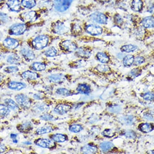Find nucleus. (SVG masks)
<instances>
[{"label":"nucleus","mask_w":154,"mask_h":154,"mask_svg":"<svg viewBox=\"0 0 154 154\" xmlns=\"http://www.w3.org/2000/svg\"><path fill=\"white\" fill-rule=\"evenodd\" d=\"M49 39L47 36H39L36 37L31 42L32 46L37 50H41L49 44Z\"/></svg>","instance_id":"f257e3e1"},{"label":"nucleus","mask_w":154,"mask_h":154,"mask_svg":"<svg viewBox=\"0 0 154 154\" xmlns=\"http://www.w3.org/2000/svg\"><path fill=\"white\" fill-rule=\"evenodd\" d=\"M73 0H54V7L56 10L61 13L69 9Z\"/></svg>","instance_id":"f03ea898"},{"label":"nucleus","mask_w":154,"mask_h":154,"mask_svg":"<svg viewBox=\"0 0 154 154\" xmlns=\"http://www.w3.org/2000/svg\"><path fill=\"white\" fill-rule=\"evenodd\" d=\"M61 49L64 52L71 53L76 51L77 46L76 44L70 40H65L59 44Z\"/></svg>","instance_id":"7ed1b4c3"},{"label":"nucleus","mask_w":154,"mask_h":154,"mask_svg":"<svg viewBox=\"0 0 154 154\" xmlns=\"http://www.w3.org/2000/svg\"><path fill=\"white\" fill-rule=\"evenodd\" d=\"M69 28L62 22L58 21L54 23L52 25V31L54 33L63 35L68 31Z\"/></svg>","instance_id":"20e7f679"},{"label":"nucleus","mask_w":154,"mask_h":154,"mask_svg":"<svg viewBox=\"0 0 154 154\" xmlns=\"http://www.w3.org/2000/svg\"><path fill=\"white\" fill-rule=\"evenodd\" d=\"M27 26L25 24L18 23L14 24L10 28L9 32L13 35H21L26 31Z\"/></svg>","instance_id":"39448f33"},{"label":"nucleus","mask_w":154,"mask_h":154,"mask_svg":"<svg viewBox=\"0 0 154 154\" xmlns=\"http://www.w3.org/2000/svg\"><path fill=\"white\" fill-rule=\"evenodd\" d=\"M37 146L45 149H53L56 147L54 141L48 138H39L35 141Z\"/></svg>","instance_id":"423d86ee"},{"label":"nucleus","mask_w":154,"mask_h":154,"mask_svg":"<svg viewBox=\"0 0 154 154\" xmlns=\"http://www.w3.org/2000/svg\"><path fill=\"white\" fill-rule=\"evenodd\" d=\"M21 19L25 22H35L37 19L36 12L34 10L28 11L22 13L21 15Z\"/></svg>","instance_id":"0eeeda50"},{"label":"nucleus","mask_w":154,"mask_h":154,"mask_svg":"<svg viewBox=\"0 0 154 154\" xmlns=\"http://www.w3.org/2000/svg\"><path fill=\"white\" fill-rule=\"evenodd\" d=\"M85 31L92 36H99L102 34L103 28L98 25L88 24L85 27Z\"/></svg>","instance_id":"6e6552de"},{"label":"nucleus","mask_w":154,"mask_h":154,"mask_svg":"<svg viewBox=\"0 0 154 154\" xmlns=\"http://www.w3.org/2000/svg\"><path fill=\"white\" fill-rule=\"evenodd\" d=\"M15 100L18 104L23 108H29L31 104L30 99L24 94H18L15 96Z\"/></svg>","instance_id":"1a4fd4ad"},{"label":"nucleus","mask_w":154,"mask_h":154,"mask_svg":"<svg viewBox=\"0 0 154 154\" xmlns=\"http://www.w3.org/2000/svg\"><path fill=\"white\" fill-rule=\"evenodd\" d=\"M91 21L99 24H106L107 22V18L104 14L100 12H95L90 16Z\"/></svg>","instance_id":"9d476101"},{"label":"nucleus","mask_w":154,"mask_h":154,"mask_svg":"<svg viewBox=\"0 0 154 154\" xmlns=\"http://www.w3.org/2000/svg\"><path fill=\"white\" fill-rule=\"evenodd\" d=\"M76 55L79 58L87 59L92 55V50L88 47L83 46L76 49Z\"/></svg>","instance_id":"9b49d317"},{"label":"nucleus","mask_w":154,"mask_h":154,"mask_svg":"<svg viewBox=\"0 0 154 154\" xmlns=\"http://www.w3.org/2000/svg\"><path fill=\"white\" fill-rule=\"evenodd\" d=\"M21 53L22 56L28 61H31L35 58V55L34 52L30 48L24 47L21 49Z\"/></svg>","instance_id":"f8f14e48"},{"label":"nucleus","mask_w":154,"mask_h":154,"mask_svg":"<svg viewBox=\"0 0 154 154\" xmlns=\"http://www.w3.org/2000/svg\"><path fill=\"white\" fill-rule=\"evenodd\" d=\"M5 47L10 49H14L19 45V42L15 39L8 37L6 38L3 42Z\"/></svg>","instance_id":"ddd939ff"},{"label":"nucleus","mask_w":154,"mask_h":154,"mask_svg":"<svg viewBox=\"0 0 154 154\" xmlns=\"http://www.w3.org/2000/svg\"><path fill=\"white\" fill-rule=\"evenodd\" d=\"M7 5L11 11L19 12L21 10V4L19 0H8Z\"/></svg>","instance_id":"4468645a"},{"label":"nucleus","mask_w":154,"mask_h":154,"mask_svg":"<svg viewBox=\"0 0 154 154\" xmlns=\"http://www.w3.org/2000/svg\"><path fill=\"white\" fill-rule=\"evenodd\" d=\"M71 109V106L67 104H60L55 107V112L58 114L63 115L67 113Z\"/></svg>","instance_id":"2eb2a0df"},{"label":"nucleus","mask_w":154,"mask_h":154,"mask_svg":"<svg viewBox=\"0 0 154 154\" xmlns=\"http://www.w3.org/2000/svg\"><path fill=\"white\" fill-rule=\"evenodd\" d=\"M8 87L10 89L19 91L25 88L26 87V85L24 83L22 82L11 81L8 84Z\"/></svg>","instance_id":"dca6fc26"},{"label":"nucleus","mask_w":154,"mask_h":154,"mask_svg":"<svg viewBox=\"0 0 154 154\" xmlns=\"http://www.w3.org/2000/svg\"><path fill=\"white\" fill-rule=\"evenodd\" d=\"M22 77L24 79L27 80H35L39 78V76L37 73L33 72L31 71H26L23 73Z\"/></svg>","instance_id":"f3484780"},{"label":"nucleus","mask_w":154,"mask_h":154,"mask_svg":"<svg viewBox=\"0 0 154 154\" xmlns=\"http://www.w3.org/2000/svg\"><path fill=\"white\" fill-rule=\"evenodd\" d=\"M49 78L50 82L53 83H57V84L62 83L66 79L65 76L60 74H53L49 76Z\"/></svg>","instance_id":"a211bd4d"},{"label":"nucleus","mask_w":154,"mask_h":154,"mask_svg":"<svg viewBox=\"0 0 154 154\" xmlns=\"http://www.w3.org/2000/svg\"><path fill=\"white\" fill-rule=\"evenodd\" d=\"M142 26L144 28H154V18L152 16L145 17L141 22Z\"/></svg>","instance_id":"6ab92c4d"},{"label":"nucleus","mask_w":154,"mask_h":154,"mask_svg":"<svg viewBox=\"0 0 154 154\" xmlns=\"http://www.w3.org/2000/svg\"><path fill=\"white\" fill-rule=\"evenodd\" d=\"M33 126L30 122H26V123L20 125L17 127V129L19 132L23 133L29 132L30 131L33 129Z\"/></svg>","instance_id":"aec40b11"},{"label":"nucleus","mask_w":154,"mask_h":154,"mask_svg":"<svg viewBox=\"0 0 154 154\" xmlns=\"http://www.w3.org/2000/svg\"><path fill=\"white\" fill-rule=\"evenodd\" d=\"M97 151V148L96 147L93 145H85L81 149V152L84 154H94Z\"/></svg>","instance_id":"412c9836"},{"label":"nucleus","mask_w":154,"mask_h":154,"mask_svg":"<svg viewBox=\"0 0 154 154\" xmlns=\"http://www.w3.org/2000/svg\"><path fill=\"white\" fill-rule=\"evenodd\" d=\"M138 129L142 132L147 133L152 132L154 129V126L152 124L143 123L139 125Z\"/></svg>","instance_id":"4be33fe9"},{"label":"nucleus","mask_w":154,"mask_h":154,"mask_svg":"<svg viewBox=\"0 0 154 154\" xmlns=\"http://www.w3.org/2000/svg\"><path fill=\"white\" fill-rule=\"evenodd\" d=\"M143 3L142 0H132V8L134 11L139 12L143 8Z\"/></svg>","instance_id":"5701e85b"},{"label":"nucleus","mask_w":154,"mask_h":154,"mask_svg":"<svg viewBox=\"0 0 154 154\" xmlns=\"http://www.w3.org/2000/svg\"><path fill=\"white\" fill-rule=\"evenodd\" d=\"M96 58L102 64L108 63L110 61L109 56L103 52H98L96 54Z\"/></svg>","instance_id":"b1692460"},{"label":"nucleus","mask_w":154,"mask_h":154,"mask_svg":"<svg viewBox=\"0 0 154 154\" xmlns=\"http://www.w3.org/2000/svg\"><path fill=\"white\" fill-rule=\"evenodd\" d=\"M77 91L81 94H87L91 92V88L86 84H80L78 85Z\"/></svg>","instance_id":"393cba45"},{"label":"nucleus","mask_w":154,"mask_h":154,"mask_svg":"<svg viewBox=\"0 0 154 154\" xmlns=\"http://www.w3.org/2000/svg\"><path fill=\"white\" fill-rule=\"evenodd\" d=\"M114 147V146L110 142H103L100 144V148L104 152H109Z\"/></svg>","instance_id":"a878e982"},{"label":"nucleus","mask_w":154,"mask_h":154,"mask_svg":"<svg viewBox=\"0 0 154 154\" xmlns=\"http://www.w3.org/2000/svg\"><path fill=\"white\" fill-rule=\"evenodd\" d=\"M138 47L137 46L132 44L125 45L123 46L120 48V50L123 52L130 53L137 50Z\"/></svg>","instance_id":"bb28decb"},{"label":"nucleus","mask_w":154,"mask_h":154,"mask_svg":"<svg viewBox=\"0 0 154 154\" xmlns=\"http://www.w3.org/2000/svg\"><path fill=\"white\" fill-rule=\"evenodd\" d=\"M51 138L55 142L61 143L67 141V136L64 134L57 133L52 135Z\"/></svg>","instance_id":"cd10ccee"},{"label":"nucleus","mask_w":154,"mask_h":154,"mask_svg":"<svg viewBox=\"0 0 154 154\" xmlns=\"http://www.w3.org/2000/svg\"><path fill=\"white\" fill-rule=\"evenodd\" d=\"M134 57L132 55H128L123 58V64L126 67H129L133 64Z\"/></svg>","instance_id":"c85d7f7f"},{"label":"nucleus","mask_w":154,"mask_h":154,"mask_svg":"<svg viewBox=\"0 0 154 154\" xmlns=\"http://www.w3.org/2000/svg\"><path fill=\"white\" fill-rule=\"evenodd\" d=\"M53 131V129L50 126H44L40 127L36 130L38 135H43L45 134L49 133Z\"/></svg>","instance_id":"c756f323"},{"label":"nucleus","mask_w":154,"mask_h":154,"mask_svg":"<svg viewBox=\"0 0 154 154\" xmlns=\"http://www.w3.org/2000/svg\"><path fill=\"white\" fill-rule=\"evenodd\" d=\"M22 4L25 8L30 9L36 5V1L35 0H22Z\"/></svg>","instance_id":"7c9ffc66"},{"label":"nucleus","mask_w":154,"mask_h":154,"mask_svg":"<svg viewBox=\"0 0 154 154\" xmlns=\"http://www.w3.org/2000/svg\"><path fill=\"white\" fill-rule=\"evenodd\" d=\"M7 62L10 64H18L21 61V58L17 54H12L7 58Z\"/></svg>","instance_id":"2f4dec72"},{"label":"nucleus","mask_w":154,"mask_h":154,"mask_svg":"<svg viewBox=\"0 0 154 154\" xmlns=\"http://www.w3.org/2000/svg\"><path fill=\"white\" fill-rule=\"evenodd\" d=\"M5 103L9 108L13 111H16L19 109V106L16 102L11 99H7L5 100Z\"/></svg>","instance_id":"473e14b6"},{"label":"nucleus","mask_w":154,"mask_h":154,"mask_svg":"<svg viewBox=\"0 0 154 154\" xmlns=\"http://www.w3.org/2000/svg\"><path fill=\"white\" fill-rule=\"evenodd\" d=\"M32 69L36 71H42L45 70L46 66L45 64L41 62H35L32 65Z\"/></svg>","instance_id":"72a5a7b5"},{"label":"nucleus","mask_w":154,"mask_h":154,"mask_svg":"<svg viewBox=\"0 0 154 154\" xmlns=\"http://www.w3.org/2000/svg\"><path fill=\"white\" fill-rule=\"evenodd\" d=\"M49 106L45 104H37L34 107V110L37 112H46L49 111Z\"/></svg>","instance_id":"f704fd0d"},{"label":"nucleus","mask_w":154,"mask_h":154,"mask_svg":"<svg viewBox=\"0 0 154 154\" xmlns=\"http://www.w3.org/2000/svg\"><path fill=\"white\" fill-rule=\"evenodd\" d=\"M71 31L72 33L74 35H79L82 32V28L79 25L75 23V24L72 25L71 28Z\"/></svg>","instance_id":"c9c22d12"},{"label":"nucleus","mask_w":154,"mask_h":154,"mask_svg":"<svg viewBox=\"0 0 154 154\" xmlns=\"http://www.w3.org/2000/svg\"><path fill=\"white\" fill-rule=\"evenodd\" d=\"M10 112V108L6 105L0 104V115L2 117H6L9 114Z\"/></svg>","instance_id":"e433bc0d"},{"label":"nucleus","mask_w":154,"mask_h":154,"mask_svg":"<svg viewBox=\"0 0 154 154\" xmlns=\"http://www.w3.org/2000/svg\"><path fill=\"white\" fill-rule=\"evenodd\" d=\"M96 69L99 72L105 73L110 71L111 68L106 65H99L96 67Z\"/></svg>","instance_id":"4c0bfd02"},{"label":"nucleus","mask_w":154,"mask_h":154,"mask_svg":"<svg viewBox=\"0 0 154 154\" xmlns=\"http://www.w3.org/2000/svg\"><path fill=\"white\" fill-rule=\"evenodd\" d=\"M69 129L72 132L76 133L82 131L83 129V128L80 125L74 124L70 126Z\"/></svg>","instance_id":"58836bf2"},{"label":"nucleus","mask_w":154,"mask_h":154,"mask_svg":"<svg viewBox=\"0 0 154 154\" xmlns=\"http://www.w3.org/2000/svg\"><path fill=\"white\" fill-rule=\"evenodd\" d=\"M57 52L58 51L56 48H55L54 47H51L46 51L45 54L46 57H54L57 55Z\"/></svg>","instance_id":"ea45409f"},{"label":"nucleus","mask_w":154,"mask_h":154,"mask_svg":"<svg viewBox=\"0 0 154 154\" xmlns=\"http://www.w3.org/2000/svg\"><path fill=\"white\" fill-rule=\"evenodd\" d=\"M123 121L126 124L132 125L135 123L136 119L133 116H126L123 118Z\"/></svg>","instance_id":"a19ab883"},{"label":"nucleus","mask_w":154,"mask_h":154,"mask_svg":"<svg viewBox=\"0 0 154 154\" xmlns=\"http://www.w3.org/2000/svg\"><path fill=\"white\" fill-rule=\"evenodd\" d=\"M57 94L59 95H62L64 96H67L71 94L70 91L68 90V89L66 88H59L56 91Z\"/></svg>","instance_id":"79ce46f5"},{"label":"nucleus","mask_w":154,"mask_h":154,"mask_svg":"<svg viewBox=\"0 0 154 154\" xmlns=\"http://www.w3.org/2000/svg\"><path fill=\"white\" fill-rule=\"evenodd\" d=\"M102 135L105 137L112 138L115 136V132L111 129H106L102 132Z\"/></svg>","instance_id":"37998d69"},{"label":"nucleus","mask_w":154,"mask_h":154,"mask_svg":"<svg viewBox=\"0 0 154 154\" xmlns=\"http://www.w3.org/2000/svg\"><path fill=\"white\" fill-rule=\"evenodd\" d=\"M145 58L143 57L138 56L136 57V58H134L133 64L135 66H139L142 64H143L145 62Z\"/></svg>","instance_id":"c03bdc74"},{"label":"nucleus","mask_w":154,"mask_h":154,"mask_svg":"<svg viewBox=\"0 0 154 154\" xmlns=\"http://www.w3.org/2000/svg\"><path fill=\"white\" fill-rule=\"evenodd\" d=\"M124 135L127 138H130V139H134L137 137L136 133L133 130H127L125 132L124 134Z\"/></svg>","instance_id":"a18cd8bd"},{"label":"nucleus","mask_w":154,"mask_h":154,"mask_svg":"<svg viewBox=\"0 0 154 154\" xmlns=\"http://www.w3.org/2000/svg\"><path fill=\"white\" fill-rule=\"evenodd\" d=\"M114 21L117 26H121V25H123L124 22L123 19L122 17L118 14L115 15L114 17Z\"/></svg>","instance_id":"49530a36"},{"label":"nucleus","mask_w":154,"mask_h":154,"mask_svg":"<svg viewBox=\"0 0 154 154\" xmlns=\"http://www.w3.org/2000/svg\"><path fill=\"white\" fill-rule=\"evenodd\" d=\"M141 70L139 69V68H136L134 69H132L131 71H130V76L132 77H136L139 76L141 74Z\"/></svg>","instance_id":"de8ad7c7"},{"label":"nucleus","mask_w":154,"mask_h":154,"mask_svg":"<svg viewBox=\"0 0 154 154\" xmlns=\"http://www.w3.org/2000/svg\"><path fill=\"white\" fill-rule=\"evenodd\" d=\"M18 71V68L15 66L8 67L4 69V71L7 73H15Z\"/></svg>","instance_id":"09e8293b"},{"label":"nucleus","mask_w":154,"mask_h":154,"mask_svg":"<svg viewBox=\"0 0 154 154\" xmlns=\"http://www.w3.org/2000/svg\"><path fill=\"white\" fill-rule=\"evenodd\" d=\"M109 111L110 112H112V113H119L120 111H121V108L120 106L117 105H113L109 107Z\"/></svg>","instance_id":"8fccbe9b"},{"label":"nucleus","mask_w":154,"mask_h":154,"mask_svg":"<svg viewBox=\"0 0 154 154\" xmlns=\"http://www.w3.org/2000/svg\"><path fill=\"white\" fill-rule=\"evenodd\" d=\"M144 100L146 101H152L154 100V94L151 92H147L142 96Z\"/></svg>","instance_id":"3c124183"},{"label":"nucleus","mask_w":154,"mask_h":154,"mask_svg":"<svg viewBox=\"0 0 154 154\" xmlns=\"http://www.w3.org/2000/svg\"><path fill=\"white\" fill-rule=\"evenodd\" d=\"M40 118L42 119V120L48 121V120H53L54 117L53 116L49 114H45L41 115L40 116Z\"/></svg>","instance_id":"603ef678"},{"label":"nucleus","mask_w":154,"mask_h":154,"mask_svg":"<svg viewBox=\"0 0 154 154\" xmlns=\"http://www.w3.org/2000/svg\"><path fill=\"white\" fill-rule=\"evenodd\" d=\"M0 21L3 22H6L9 21V17L7 14L4 13H0Z\"/></svg>","instance_id":"864d4df0"},{"label":"nucleus","mask_w":154,"mask_h":154,"mask_svg":"<svg viewBox=\"0 0 154 154\" xmlns=\"http://www.w3.org/2000/svg\"><path fill=\"white\" fill-rule=\"evenodd\" d=\"M84 62L82 60H79L78 61L75 62V64H74V67H82V66H84Z\"/></svg>","instance_id":"5fc2aeb1"},{"label":"nucleus","mask_w":154,"mask_h":154,"mask_svg":"<svg viewBox=\"0 0 154 154\" xmlns=\"http://www.w3.org/2000/svg\"><path fill=\"white\" fill-rule=\"evenodd\" d=\"M145 119H147V120H153V116L150 114L147 113L144 115Z\"/></svg>","instance_id":"6e6d98bb"},{"label":"nucleus","mask_w":154,"mask_h":154,"mask_svg":"<svg viewBox=\"0 0 154 154\" xmlns=\"http://www.w3.org/2000/svg\"><path fill=\"white\" fill-rule=\"evenodd\" d=\"M6 147L4 144L0 143V153H4L6 150Z\"/></svg>","instance_id":"4d7b16f0"},{"label":"nucleus","mask_w":154,"mask_h":154,"mask_svg":"<svg viewBox=\"0 0 154 154\" xmlns=\"http://www.w3.org/2000/svg\"><path fill=\"white\" fill-rule=\"evenodd\" d=\"M17 135L15 134H11L10 135V138H11L13 140V143H17L18 142V141L16 139L17 138Z\"/></svg>","instance_id":"13d9d810"},{"label":"nucleus","mask_w":154,"mask_h":154,"mask_svg":"<svg viewBox=\"0 0 154 154\" xmlns=\"http://www.w3.org/2000/svg\"><path fill=\"white\" fill-rule=\"evenodd\" d=\"M33 97H34V99H36V100H40V99H41V97L39 94H34Z\"/></svg>","instance_id":"bf43d9fd"},{"label":"nucleus","mask_w":154,"mask_h":154,"mask_svg":"<svg viewBox=\"0 0 154 154\" xmlns=\"http://www.w3.org/2000/svg\"><path fill=\"white\" fill-rule=\"evenodd\" d=\"M98 1L101 2H108L111 1V0H98Z\"/></svg>","instance_id":"052dcab7"},{"label":"nucleus","mask_w":154,"mask_h":154,"mask_svg":"<svg viewBox=\"0 0 154 154\" xmlns=\"http://www.w3.org/2000/svg\"><path fill=\"white\" fill-rule=\"evenodd\" d=\"M24 144H26V145H31V143L29 141H26L24 142Z\"/></svg>","instance_id":"680f3d73"},{"label":"nucleus","mask_w":154,"mask_h":154,"mask_svg":"<svg viewBox=\"0 0 154 154\" xmlns=\"http://www.w3.org/2000/svg\"><path fill=\"white\" fill-rule=\"evenodd\" d=\"M1 80H2V77L0 76V82H1Z\"/></svg>","instance_id":"e2e57ef3"}]
</instances>
